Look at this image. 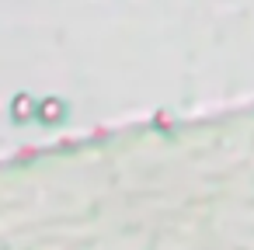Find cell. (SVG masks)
Masks as SVG:
<instances>
[{
  "label": "cell",
  "instance_id": "6da1fadb",
  "mask_svg": "<svg viewBox=\"0 0 254 250\" xmlns=\"http://www.w3.org/2000/svg\"><path fill=\"white\" fill-rule=\"evenodd\" d=\"M28 115H32V98L18 94V98H14V118L21 122V118H28Z\"/></svg>",
  "mask_w": 254,
  "mask_h": 250
},
{
  "label": "cell",
  "instance_id": "7a4b0ae2",
  "mask_svg": "<svg viewBox=\"0 0 254 250\" xmlns=\"http://www.w3.org/2000/svg\"><path fill=\"white\" fill-rule=\"evenodd\" d=\"M42 118H46V122L63 118V104H60V101H46V104H42Z\"/></svg>",
  "mask_w": 254,
  "mask_h": 250
}]
</instances>
